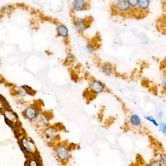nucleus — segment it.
Returning <instances> with one entry per match:
<instances>
[{"instance_id": "nucleus-1", "label": "nucleus", "mask_w": 166, "mask_h": 166, "mask_svg": "<svg viewBox=\"0 0 166 166\" xmlns=\"http://www.w3.org/2000/svg\"><path fill=\"white\" fill-rule=\"evenodd\" d=\"M73 146L68 142H57L54 145V154L58 162L63 165L68 163L71 157Z\"/></svg>"}, {"instance_id": "nucleus-2", "label": "nucleus", "mask_w": 166, "mask_h": 166, "mask_svg": "<svg viewBox=\"0 0 166 166\" xmlns=\"http://www.w3.org/2000/svg\"><path fill=\"white\" fill-rule=\"evenodd\" d=\"M59 128L56 125H49L42 131V136L46 143L53 145L57 143L59 136Z\"/></svg>"}, {"instance_id": "nucleus-3", "label": "nucleus", "mask_w": 166, "mask_h": 166, "mask_svg": "<svg viewBox=\"0 0 166 166\" xmlns=\"http://www.w3.org/2000/svg\"><path fill=\"white\" fill-rule=\"evenodd\" d=\"M19 144L22 150L27 157L38 154L35 143L27 136H22L19 138Z\"/></svg>"}, {"instance_id": "nucleus-4", "label": "nucleus", "mask_w": 166, "mask_h": 166, "mask_svg": "<svg viewBox=\"0 0 166 166\" xmlns=\"http://www.w3.org/2000/svg\"><path fill=\"white\" fill-rule=\"evenodd\" d=\"M52 115V114L48 112L40 111L32 123L37 130L42 131L49 125Z\"/></svg>"}, {"instance_id": "nucleus-5", "label": "nucleus", "mask_w": 166, "mask_h": 166, "mask_svg": "<svg viewBox=\"0 0 166 166\" xmlns=\"http://www.w3.org/2000/svg\"><path fill=\"white\" fill-rule=\"evenodd\" d=\"M2 115L5 121L10 127H15L19 123L18 118L17 114L12 110L5 108L2 111Z\"/></svg>"}, {"instance_id": "nucleus-6", "label": "nucleus", "mask_w": 166, "mask_h": 166, "mask_svg": "<svg viewBox=\"0 0 166 166\" xmlns=\"http://www.w3.org/2000/svg\"><path fill=\"white\" fill-rule=\"evenodd\" d=\"M142 120L140 115L137 114H131L128 117L127 120V125L131 129L133 130H138L142 127Z\"/></svg>"}, {"instance_id": "nucleus-7", "label": "nucleus", "mask_w": 166, "mask_h": 166, "mask_svg": "<svg viewBox=\"0 0 166 166\" xmlns=\"http://www.w3.org/2000/svg\"><path fill=\"white\" fill-rule=\"evenodd\" d=\"M39 111L38 107L36 106L29 105L24 109L23 115L26 119L32 122L40 111Z\"/></svg>"}, {"instance_id": "nucleus-8", "label": "nucleus", "mask_w": 166, "mask_h": 166, "mask_svg": "<svg viewBox=\"0 0 166 166\" xmlns=\"http://www.w3.org/2000/svg\"><path fill=\"white\" fill-rule=\"evenodd\" d=\"M25 166H43L41 159L38 154L27 157Z\"/></svg>"}, {"instance_id": "nucleus-9", "label": "nucleus", "mask_w": 166, "mask_h": 166, "mask_svg": "<svg viewBox=\"0 0 166 166\" xmlns=\"http://www.w3.org/2000/svg\"><path fill=\"white\" fill-rule=\"evenodd\" d=\"M74 25L76 31L79 33H82L86 28H87L88 26L87 22L85 19H76L74 20Z\"/></svg>"}, {"instance_id": "nucleus-10", "label": "nucleus", "mask_w": 166, "mask_h": 166, "mask_svg": "<svg viewBox=\"0 0 166 166\" xmlns=\"http://www.w3.org/2000/svg\"><path fill=\"white\" fill-rule=\"evenodd\" d=\"M115 5L120 12H127L131 9L128 1H118L115 2Z\"/></svg>"}, {"instance_id": "nucleus-11", "label": "nucleus", "mask_w": 166, "mask_h": 166, "mask_svg": "<svg viewBox=\"0 0 166 166\" xmlns=\"http://www.w3.org/2000/svg\"><path fill=\"white\" fill-rule=\"evenodd\" d=\"M91 91L94 94H99L103 92L104 90V87L103 84L97 80H93L90 85Z\"/></svg>"}, {"instance_id": "nucleus-12", "label": "nucleus", "mask_w": 166, "mask_h": 166, "mask_svg": "<svg viewBox=\"0 0 166 166\" xmlns=\"http://www.w3.org/2000/svg\"><path fill=\"white\" fill-rule=\"evenodd\" d=\"M87 2L83 0H76L74 1L72 3V7L75 10L79 11L85 9L88 5Z\"/></svg>"}, {"instance_id": "nucleus-13", "label": "nucleus", "mask_w": 166, "mask_h": 166, "mask_svg": "<svg viewBox=\"0 0 166 166\" xmlns=\"http://www.w3.org/2000/svg\"><path fill=\"white\" fill-rule=\"evenodd\" d=\"M57 33L59 36L66 38L68 35V29L63 24H59L57 28Z\"/></svg>"}, {"instance_id": "nucleus-14", "label": "nucleus", "mask_w": 166, "mask_h": 166, "mask_svg": "<svg viewBox=\"0 0 166 166\" xmlns=\"http://www.w3.org/2000/svg\"><path fill=\"white\" fill-rule=\"evenodd\" d=\"M155 159L158 160L159 162L161 163L163 165L166 166V155L165 152L163 150L160 151H158L156 153V156L154 158Z\"/></svg>"}, {"instance_id": "nucleus-15", "label": "nucleus", "mask_w": 166, "mask_h": 166, "mask_svg": "<svg viewBox=\"0 0 166 166\" xmlns=\"http://www.w3.org/2000/svg\"><path fill=\"white\" fill-rule=\"evenodd\" d=\"M150 5V2L148 0H144V1H138V6L140 9L146 10L149 7Z\"/></svg>"}, {"instance_id": "nucleus-16", "label": "nucleus", "mask_w": 166, "mask_h": 166, "mask_svg": "<svg viewBox=\"0 0 166 166\" xmlns=\"http://www.w3.org/2000/svg\"><path fill=\"white\" fill-rule=\"evenodd\" d=\"M101 70L104 74L110 75L112 73V66L109 63H105L101 67Z\"/></svg>"}, {"instance_id": "nucleus-17", "label": "nucleus", "mask_w": 166, "mask_h": 166, "mask_svg": "<svg viewBox=\"0 0 166 166\" xmlns=\"http://www.w3.org/2000/svg\"><path fill=\"white\" fill-rule=\"evenodd\" d=\"M144 118L146 120L149 121V122L151 123L154 126L156 127H158L159 126V122L157 121V119L154 118V116L152 115H145Z\"/></svg>"}, {"instance_id": "nucleus-18", "label": "nucleus", "mask_w": 166, "mask_h": 166, "mask_svg": "<svg viewBox=\"0 0 166 166\" xmlns=\"http://www.w3.org/2000/svg\"><path fill=\"white\" fill-rule=\"evenodd\" d=\"M145 166H166L163 165L161 163L155 158L152 159L149 162L147 163Z\"/></svg>"}, {"instance_id": "nucleus-19", "label": "nucleus", "mask_w": 166, "mask_h": 166, "mask_svg": "<svg viewBox=\"0 0 166 166\" xmlns=\"http://www.w3.org/2000/svg\"><path fill=\"white\" fill-rule=\"evenodd\" d=\"M158 127L159 128V130L164 136L166 135V124L164 122H160L159 123V126Z\"/></svg>"}, {"instance_id": "nucleus-20", "label": "nucleus", "mask_w": 166, "mask_h": 166, "mask_svg": "<svg viewBox=\"0 0 166 166\" xmlns=\"http://www.w3.org/2000/svg\"><path fill=\"white\" fill-rule=\"evenodd\" d=\"M129 3L130 6L132 7H136L138 5V1L132 0V1H128Z\"/></svg>"}, {"instance_id": "nucleus-21", "label": "nucleus", "mask_w": 166, "mask_h": 166, "mask_svg": "<svg viewBox=\"0 0 166 166\" xmlns=\"http://www.w3.org/2000/svg\"><path fill=\"white\" fill-rule=\"evenodd\" d=\"M86 49H87V51H88V52L89 53L92 54L93 53L94 51V47L92 46L91 44H88L87 46H86Z\"/></svg>"}, {"instance_id": "nucleus-22", "label": "nucleus", "mask_w": 166, "mask_h": 166, "mask_svg": "<svg viewBox=\"0 0 166 166\" xmlns=\"http://www.w3.org/2000/svg\"><path fill=\"white\" fill-rule=\"evenodd\" d=\"M164 115V113L162 111H158L157 114V118L158 119H161L163 118V116Z\"/></svg>"}, {"instance_id": "nucleus-23", "label": "nucleus", "mask_w": 166, "mask_h": 166, "mask_svg": "<svg viewBox=\"0 0 166 166\" xmlns=\"http://www.w3.org/2000/svg\"><path fill=\"white\" fill-rule=\"evenodd\" d=\"M10 10H11V8L9 7L8 5H6V6H5L4 8L2 9V11L5 12V13H8L10 11Z\"/></svg>"}, {"instance_id": "nucleus-24", "label": "nucleus", "mask_w": 166, "mask_h": 166, "mask_svg": "<svg viewBox=\"0 0 166 166\" xmlns=\"http://www.w3.org/2000/svg\"><path fill=\"white\" fill-rule=\"evenodd\" d=\"M2 10H1V9H0V16H1V13H2Z\"/></svg>"}]
</instances>
